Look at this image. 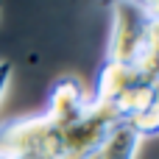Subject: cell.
<instances>
[{"instance_id":"obj_1","label":"cell","mask_w":159,"mask_h":159,"mask_svg":"<svg viewBox=\"0 0 159 159\" xmlns=\"http://www.w3.org/2000/svg\"><path fill=\"white\" fill-rule=\"evenodd\" d=\"M151 34V14L145 3H112V34L106 61L137 67Z\"/></svg>"},{"instance_id":"obj_2","label":"cell","mask_w":159,"mask_h":159,"mask_svg":"<svg viewBox=\"0 0 159 159\" xmlns=\"http://www.w3.org/2000/svg\"><path fill=\"white\" fill-rule=\"evenodd\" d=\"M0 154L36 159H61V129H56L45 115L20 117L0 126Z\"/></svg>"},{"instance_id":"obj_3","label":"cell","mask_w":159,"mask_h":159,"mask_svg":"<svg viewBox=\"0 0 159 159\" xmlns=\"http://www.w3.org/2000/svg\"><path fill=\"white\" fill-rule=\"evenodd\" d=\"M117 112L109 103L89 101L87 112L67 129H61V159H95L109 129L117 123Z\"/></svg>"},{"instance_id":"obj_4","label":"cell","mask_w":159,"mask_h":159,"mask_svg":"<svg viewBox=\"0 0 159 159\" xmlns=\"http://www.w3.org/2000/svg\"><path fill=\"white\" fill-rule=\"evenodd\" d=\"M89 106V98L81 87L78 78H59L53 87H50V95H48V109H45V117L56 126V129H67L73 126Z\"/></svg>"},{"instance_id":"obj_5","label":"cell","mask_w":159,"mask_h":159,"mask_svg":"<svg viewBox=\"0 0 159 159\" xmlns=\"http://www.w3.org/2000/svg\"><path fill=\"white\" fill-rule=\"evenodd\" d=\"M137 81H145L140 75L137 67H126V64H112V61H103L101 73H98V89H95V98L92 101H101V103H115L131 84Z\"/></svg>"},{"instance_id":"obj_6","label":"cell","mask_w":159,"mask_h":159,"mask_svg":"<svg viewBox=\"0 0 159 159\" xmlns=\"http://www.w3.org/2000/svg\"><path fill=\"white\" fill-rule=\"evenodd\" d=\"M140 143H143V137L134 131V126L129 120H117L109 129V134H106L103 145L98 148L95 159H137Z\"/></svg>"},{"instance_id":"obj_7","label":"cell","mask_w":159,"mask_h":159,"mask_svg":"<svg viewBox=\"0 0 159 159\" xmlns=\"http://www.w3.org/2000/svg\"><path fill=\"white\" fill-rule=\"evenodd\" d=\"M154 98H157V84H151V81H137V84H131V87L112 103V109L117 112L120 120H131V117L143 115L145 109H151V106H154Z\"/></svg>"},{"instance_id":"obj_8","label":"cell","mask_w":159,"mask_h":159,"mask_svg":"<svg viewBox=\"0 0 159 159\" xmlns=\"http://www.w3.org/2000/svg\"><path fill=\"white\" fill-rule=\"evenodd\" d=\"M129 123L134 126V131H137L143 140H148V137H157V134H159V109H157V106H151V109H145L143 115L131 117Z\"/></svg>"},{"instance_id":"obj_9","label":"cell","mask_w":159,"mask_h":159,"mask_svg":"<svg viewBox=\"0 0 159 159\" xmlns=\"http://www.w3.org/2000/svg\"><path fill=\"white\" fill-rule=\"evenodd\" d=\"M11 73H14L11 61H0V101H3V95H6V89H8V81H11Z\"/></svg>"},{"instance_id":"obj_10","label":"cell","mask_w":159,"mask_h":159,"mask_svg":"<svg viewBox=\"0 0 159 159\" xmlns=\"http://www.w3.org/2000/svg\"><path fill=\"white\" fill-rule=\"evenodd\" d=\"M14 159H36V157H14Z\"/></svg>"},{"instance_id":"obj_11","label":"cell","mask_w":159,"mask_h":159,"mask_svg":"<svg viewBox=\"0 0 159 159\" xmlns=\"http://www.w3.org/2000/svg\"><path fill=\"white\" fill-rule=\"evenodd\" d=\"M0 159H8V157H6V154H0Z\"/></svg>"}]
</instances>
